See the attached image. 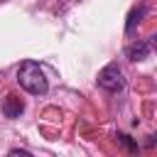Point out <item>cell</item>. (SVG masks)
I'll list each match as a JSON object with an SVG mask.
<instances>
[{
	"instance_id": "cell-1",
	"label": "cell",
	"mask_w": 157,
	"mask_h": 157,
	"mask_svg": "<svg viewBox=\"0 0 157 157\" xmlns=\"http://www.w3.org/2000/svg\"><path fill=\"white\" fill-rule=\"evenodd\" d=\"M17 83L27 93H32V96H44L49 91V81H47L42 66L37 61H32V59H27V61L20 64V69H17Z\"/></svg>"
},
{
	"instance_id": "cell-6",
	"label": "cell",
	"mask_w": 157,
	"mask_h": 157,
	"mask_svg": "<svg viewBox=\"0 0 157 157\" xmlns=\"http://www.w3.org/2000/svg\"><path fill=\"white\" fill-rule=\"evenodd\" d=\"M118 140H120V142H123V145H125L128 150H137V147H135V145H132V142L128 140V135H118Z\"/></svg>"
},
{
	"instance_id": "cell-9",
	"label": "cell",
	"mask_w": 157,
	"mask_h": 157,
	"mask_svg": "<svg viewBox=\"0 0 157 157\" xmlns=\"http://www.w3.org/2000/svg\"><path fill=\"white\" fill-rule=\"evenodd\" d=\"M150 44H152V49H155V52H157V34H155V37H152V42H150Z\"/></svg>"
},
{
	"instance_id": "cell-3",
	"label": "cell",
	"mask_w": 157,
	"mask_h": 157,
	"mask_svg": "<svg viewBox=\"0 0 157 157\" xmlns=\"http://www.w3.org/2000/svg\"><path fill=\"white\" fill-rule=\"evenodd\" d=\"M22 110H25V101H22L20 96H15V93H7L5 101H2V113H5V118H20Z\"/></svg>"
},
{
	"instance_id": "cell-8",
	"label": "cell",
	"mask_w": 157,
	"mask_h": 157,
	"mask_svg": "<svg viewBox=\"0 0 157 157\" xmlns=\"http://www.w3.org/2000/svg\"><path fill=\"white\" fill-rule=\"evenodd\" d=\"M147 145H152V147H157V132H155V135L150 137V142H147Z\"/></svg>"
},
{
	"instance_id": "cell-2",
	"label": "cell",
	"mask_w": 157,
	"mask_h": 157,
	"mask_svg": "<svg viewBox=\"0 0 157 157\" xmlns=\"http://www.w3.org/2000/svg\"><path fill=\"white\" fill-rule=\"evenodd\" d=\"M98 86H101L103 91H110V93L123 91V86H125V76H123L120 66H118V64H108V66H103L101 74H98Z\"/></svg>"
},
{
	"instance_id": "cell-7",
	"label": "cell",
	"mask_w": 157,
	"mask_h": 157,
	"mask_svg": "<svg viewBox=\"0 0 157 157\" xmlns=\"http://www.w3.org/2000/svg\"><path fill=\"white\" fill-rule=\"evenodd\" d=\"M10 155H22V157H27L29 152H27V150H10Z\"/></svg>"
},
{
	"instance_id": "cell-4",
	"label": "cell",
	"mask_w": 157,
	"mask_h": 157,
	"mask_svg": "<svg viewBox=\"0 0 157 157\" xmlns=\"http://www.w3.org/2000/svg\"><path fill=\"white\" fill-rule=\"evenodd\" d=\"M150 52H152V44H150V42H132V44L125 49V54H128L130 61H145V59L150 56Z\"/></svg>"
},
{
	"instance_id": "cell-5",
	"label": "cell",
	"mask_w": 157,
	"mask_h": 157,
	"mask_svg": "<svg viewBox=\"0 0 157 157\" xmlns=\"http://www.w3.org/2000/svg\"><path fill=\"white\" fill-rule=\"evenodd\" d=\"M145 12H147V7H145V5H135V7L130 10V15H128V22H125V32H128V34L135 29V25H140V22H142Z\"/></svg>"
}]
</instances>
